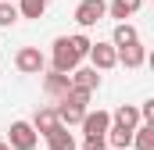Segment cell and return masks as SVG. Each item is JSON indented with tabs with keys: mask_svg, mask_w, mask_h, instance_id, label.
Listing matches in <instances>:
<instances>
[{
	"mask_svg": "<svg viewBox=\"0 0 154 150\" xmlns=\"http://www.w3.org/2000/svg\"><path fill=\"white\" fill-rule=\"evenodd\" d=\"M47 140V150H75V136L65 129V125H57L50 136H43Z\"/></svg>",
	"mask_w": 154,
	"mask_h": 150,
	"instance_id": "5bb4252c",
	"label": "cell"
},
{
	"mask_svg": "<svg viewBox=\"0 0 154 150\" xmlns=\"http://www.w3.org/2000/svg\"><path fill=\"white\" fill-rule=\"evenodd\" d=\"M68 82H72V89H82V93L93 97V89L100 86V75L93 72V68H75V72L68 75Z\"/></svg>",
	"mask_w": 154,
	"mask_h": 150,
	"instance_id": "ba28073f",
	"label": "cell"
},
{
	"mask_svg": "<svg viewBox=\"0 0 154 150\" xmlns=\"http://www.w3.org/2000/svg\"><path fill=\"white\" fill-rule=\"evenodd\" d=\"M14 68H18L22 75H43L47 57L39 54V46H22V50L14 54Z\"/></svg>",
	"mask_w": 154,
	"mask_h": 150,
	"instance_id": "3957f363",
	"label": "cell"
},
{
	"mask_svg": "<svg viewBox=\"0 0 154 150\" xmlns=\"http://www.w3.org/2000/svg\"><path fill=\"white\" fill-rule=\"evenodd\" d=\"M133 43H140V32H136V25H129V22H118L115 32H111V46L122 50V46H133Z\"/></svg>",
	"mask_w": 154,
	"mask_h": 150,
	"instance_id": "8fae6325",
	"label": "cell"
},
{
	"mask_svg": "<svg viewBox=\"0 0 154 150\" xmlns=\"http://www.w3.org/2000/svg\"><path fill=\"white\" fill-rule=\"evenodd\" d=\"M79 125H82L86 136H100V140H104V132L111 129V111H100V107H97V111H86V118H82Z\"/></svg>",
	"mask_w": 154,
	"mask_h": 150,
	"instance_id": "5b68a950",
	"label": "cell"
},
{
	"mask_svg": "<svg viewBox=\"0 0 154 150\" xmlns=\"http://www.w3.org/2000/svg\"><path fill=\"white\" fill-rule=\"evenodd\" d=\"M29 125H32V132H36V136H50L61 122H57V111H54V107H36V114H32V122H29Z\"/></svg>",
	"mask_w": 154,
	"mask_h": 150,
	"instance_id": "52a82bcc",
	"label": "cell"
},
{
	"mask_svg": "<svg viewBox=\"0 0 154 150\" xmlns=\"http://www.w3.org/2000/svg\"><path fill=\"white\" fill-rule=\"evenodd\" d=\"M140 4H143V0H111V4H108V14L118 18V22H125V18H133V14L140 11Z\"/></svg>",
	"mask_w": 154,
	"mask_h": 150,
	"instance_id": "9a60e30c",
	"label": "cell"
},
{
	"mask_svg": "<svg viewBox=\"0 0 154 150\" xmlns=\"http://www.w3.org/2000/svg\"><path fill=\"white\" fill-rule=\"evenodd\" d=\"M111 125H122V129H129V132H133L136 125H143V122H140V111H136V104H122V107L111 114Z\"/></svg>",
	"mask_w": 154,
	"mask_h": 150,
	"instance_id": "7c38bea8",
	"label": "cell"
},
{
	"mask_svg": "<svg viewBox=\"0 0 154 150\" xmlns=\"http://www.w3.org/2000/svg\"><path fill=\"white\" fill-rule=\"evenodd\" d=\"M0 150H7V143H4V140H0Z\"/></svg>",
	"mask_w": 154,
	"mask_h": 150,
	"instance_id": "44dd1931",
	"label": "cell"
},
{
	"mask_svg": "<svg viewBox=\"0 0 154 150\" xmlns=\"http://www.w3.org/2000/svg\"><path fill=\"white\" fill-rule=\"evenodd\" d=\"M57 122L61 125H79L82 118H86V107H79V104H72V100H57Z\"/></svg>",
	"mask_w": 154,
	"mask_h": 150,
	"instance_id": "30bf717a",
	"label": "cell"
},
{
	"mask_svg": "<svg viewBox=\"0 0 154 150\" xmlns=\"http://www.w3.org/2000/svg\"><path fill=\"white\" fill-rule=\"evenodd\" d=\"M115 61H118V64H125V68H140V64L147 61V46H143V43L122 46V50H115Z\"/></svg>",
	"mask_w": 154,
	"mask_h": 150,
	"instance_id": "9c48e42d",
	"label": "cell"
},
{
	"mask_svg": "<svg viewBox=\"0 0 154 150\" xmlns=\"http://www.w3.org/2000/svg\"><path fill=\"white\" fill-rule=\"evenodd\" d=\"M50 0H18V18H43Z\"/></svg>",
	"mask_w": 154,
	"mask_h": 150,
	"instance_id": "2e32d148",
	"label": "cell"
},
{
	"mask_svg": "<svg viewBox=\"0 0 154 150\" xmlns=\"http://www.w3.org/2000/svg\"><path fill=\"white\" fill-rule=\"evenodd\" d=\"M7 150H36L39 136L32 132V125L29 122H11V129H7Z\"/></svg>",
	"mask_w": 154,
	"mask_h": 150,
	"instance_id": "7a4b0ae2",
	"label": "cell"
},
{
	"mask_svg": "<svg viewBox=\"0 0 154 150\" xmlns=\"http://www.w3.org/2000/svg\"><path fill=\"white\" fill-rule=\"evenodd\" d=\"M86 57L93 61V72H111V68L118 64V61H115V46H111V43H93Z\"/></svg>",
	"mask_w": 154,
	"mask_h": 150,
	"instance_id": "8992f818",
	"label": "cell"
},
{
	"mask_svg": "<svg viewBox=\"0 0 154 150\" xmlns=\"http://www.w3.org/2000/svg\"><path fill=\"white\" fill-rule=\"evenodd\" d=\"M43 89L54 97V100H61L68 89H72V82H68V75H61V72H50V75H43Z\"/></svg>",
	"mask_w": 154,
	"mask_h": 150,
	"instance_id": "4fadbf2b",
	"label": "cell"
},
{
	"mask_svg": "<svg viewBox=\"0 0 154 150\" xmlns=\"http://www.w3.org/2000/svg\"><path fill=\"white\" fill-rule=\"evenodd\" d=\"M133 147L136 150H154V125H136L133 129Z\"/></svg>",
	"mask_w": 154,
	"mask_h": 150,
	"instance_id": "e0dca14e",
	"label": "cell"
},
{
	"mask_svg": "<svg viewBox=\"0 0 154 150\" xmlns=\"http://www.w3.org/2000/svg\"><path fill=\"white\" fill-rule=\"evenodd\" d=\"M79 57L75 54V46L68 43V36H57L54 39V50H50V64H54V72H61V75H72L79 68Z\"/></svg>",
	"mask_w": 154,
	"mask_h": 150,
	"instance_id": "6da1fadb",
	"label": "cell"
},
{
	"mask_svg": "<svg viewBox=\"0 0 154 150\" xmlns=\"http://www.w3.org/2000/svg\"><path fill=\"white\" fill-rule=\"evenodd\" d=\"M82 150H104V140L100 136H86L82 140Z\"/></svg>",
	"mask_w": 154,
	"mask_h": 150,
	"instance_id": "ffe728a7",
	"label": "cell"
},
{
	"mask_svg": "<svg viewBox=\"0 0 154 150\" xmlns=\"http://www.w3.org/2000/svg\"><path fill=\"white\" fill-rule=\"evenodd\" d=\"M0 4H11V0H0Z\"/></svg>",
	"mask_w": 154,
	"mask_h": 150,
	"instance_id": "7402d4cb",
	"label": "cell"
},
{
	"mask_svg": "<svg viewBox=\"0 0 154 150\" xmlns=\"http://www.w3.org/2000/svg\"><path fill=\"white\" fill-rule=\"evenodd\" d=\"M68 43L75 46V54H79V57H86V54H90V46H93V43H90V39L82 36V32H75V36H68Z\"/></svg>",
	"mask_w": 154,
	"mask_h": 150,
	"instance_id": "d6986e66",
	"label": "cell"
},
{
	"mask_svg": "<svg viewBox=\"0 0 154 150\" xmlns=\"http://www.w3.org/2000/svg\"><path fill=\"white\" fill-rule=\"evenodd\" d=\"M104 14H108V4H104V0H79V4H75V22H79V29H93Z\"/></svg>",
	"mask_w": 154,
	"mask_h": 150,
	"instance_id": "277c9868",
	"label": "cell"
},
{
	"mask_svg": "<svg viewBox=\"0 0 154 150\" xmlns=\"http://www.w3.org/2000/svg\"><path fill=\"white\" fill-rule=\"evenodd\" d=\"M14 22H18V7H14V4H0V25L11 29Z\"/></svg>",
	"mask_w": 154,
	"mask_h": 150,
	"instance_id": "ac0fdd59",
	"label": "cell"
},
{
	"mask_svg": "<svg viewBox=\"0 0 154 150\" xmlns=\"http://www.w3.org/2000/svg\"><path fill=\"white\" fill-rule=\"evenodd\" d=\"M104 150H111V147H104Z\"/></svg>",
	"mask_w": 154,
	"mask_h": 150,
	"instance_id": "603a6c76",
	"label": "cell"
}]
</instances>
